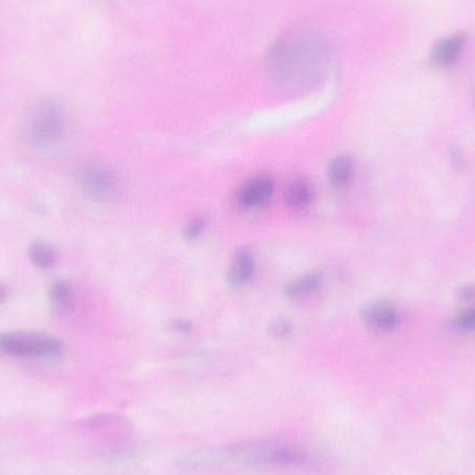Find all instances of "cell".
Masks as SVG:
<instances>
[{"label": "cell", "instance_id": "9", "mask_svg": "<svg viewBox=\"0 0 475 475\" xmlns=\"http://www.w3.org/2000/svg\"><path fill=\"white\" fill-rule=\"evenodd\" d=\"M256 274V257L249 247H239L232 256L229 264V285L235 289H241L252 282Z\"/></svg>", "mask_w": 475, "mask_h": 475}, {"label": "cell", "instance_id": "7", "mask_svg": "<svg viewBox=\"0 0 475 475\" xmlns=\"http://www.w3.org/2000/svg\"><path fill=\"white\" fill-rule=\"evenodd\" d=\"M274 192L275 183L272 177H254L238 191L237 204L242 211H256L272 201Z\"/></svg>", "mask_w": 475, "mask_h": 475}, {"label": "cell", "instance_id": "17", "mask_svg": "<svg viewBox=\"0 0 475 475\" xmlns=\"http://www.w3.org/2000/svg\"><path fill=\"white\" fill-rule=\"evenodd\" d=\"M272 332L275 338H288L293 332V325L287 318H280L272 325Z\"/></svg>", "mask_w": 475, "mask_h": 475}, {"label": "cell", "instance_id": "14", "mask_svg": "<svg viewBox=\"0 0 475 475\" xmlns=\"http://www.w3.org/2000/svg\"><path fill=\"white\" fill-rule=\"evenodd\" d=\"M28 257L37 269L49 270L57 262V252L49 242L37 239L28 247Z\"/></svg>", "mask_w": 475, "mask_h": 475}, {"label": "cell", "instance_id": "20", "mask_svg": "<svg viewBox=\"0 0 475 475\" xmlns=\"http://www.w3.org/2000/svg\"><path fill=\"white\" fill-rule=\"evenodd\" d=\"M7 298V288L4 282H0V305L6 300Z\"/></svg>", "mask_w": 475, "mask_h": 475}, {"label": "cell", "instance_id": "13", "mask_svg": "<svg viewBox=\"0 0 475 475\" xmlns=\"http://www.w3.org/2000/svg\"><path fill=\"white\" fill-rule=\"evenodd\" d=\"M50 305L57 313H68L74 309L75 292L72 282L56 280L48 290Z\"/></svg>", "mask_w": 475, "mask_h": 475}, {"label": "cell", "instance_id": "11", "mask_svg": "<svg viewBox=\"0 0 475 475\" xmlns=\"http://www.w3.org/2000/svg\"><path fill=\"white\" fill-rule=\"evenodd\" d=\"M356 174V164L352 156L340 155L331 160L327 168V178L335 191H343L352 184Z\"/></svg>", "mask_w": 475, "mask_h": 475}, {"label": "cell", "instance_id": "12", "mask_svg": "<svg viewBox=\"0 0 475 475\" xmlns=\"http://www.w3.org/2000/svg\"><path fill=\"white\" fill-rule=\"evenodd\" d=\"M284 199L285 204L289 207L290 211H305L306 207H309L313 202L312 184L303 177L293 179L285 189Z\"/></svg>", "mask_w": 475, "mask_h": 475}, {"label": "cell", "instance_id": "3", "mask_svg": "<svg viewBox=\"0 0 475 475\" xmlns=\"http://www.w3.org/2000/svg\"><path fill=\"white\" fill-rule=\"evenodd\" d=\"M67 131V116L62 103L45 98L32 106L25 120V142L39 155H52L62 149Z\"/></svg>", "mask_w": 475, "mask_h": 475}, {"label": "cell", "instance_id": "19", "mask_svg": "<svg viewBox=\"0 0 475 475\" xmlns=\"http://www.w3.org/2000/svg\"><path fill=\"white\" fill-rule=\"evenodd\" d=\"M459 295L463 299H472V298H475V285H467V287L462 288L459 290Z\"/></svg>", "mask_w": 475, "mask_h": 475}, {"label": "cell", "instance_id": "4", "mask_svg": "<svg viewBox=\"0 0 475 475\" xmlns=\"http://www.w3.org/2000/svg\"><path fill=\"white\" fill-rule=\"evenodd\" d=\"M65 353L62 341L44 332L12 331L0 332V355L12 358L56 360Z\"/></svg>", "mask_w": 475, "mask_h": 475}, {"label": "cell", "instance_id": "18", "mask_svg": "<svg viewBox=\"0 0 475 475\" xmlns=\"http://www.w3.org/2000/svg\"><path fill=\"white\" fill-rule=\"evenodd\" d=\"M170 330L173 331L174 333H177V335H183V337H186V335H189V333L194 331V325H192L189 321L178 318V320H174L173 323H171Z\"/></svg>", "mask_w": 475, "mask_h": 475}, {"label": "cell", "instance_id": "8", "mask_svg": "<svg viewBox=\"0 0 475 475\" xmlns=\"http://www.w3.org/2000/svg\"><path fill=\"white\" fill-rule=\"evenodd\" d=\"M467 39L464 35L456 34L442 38L431 50V65L439 70H448L459 63L466 49Z\"/></svg>", "mask_w": 475, "mask_h": 475}, {"label": "cell", "instance_id": "10", "mask_svg": "<svg viewBox=\"0 0 475 475\" xmlns=\"http://www.w3.org/2000/svg\"><path fill=\"white\" fill-rule=\"evenodd\" d=\"M324 287V277L321 272H312L299 275L285 287L284 295L290 300H302L315 297Z\"/></svg>", "mask_w": 475, "mask_h": 475}, {"label": "cell", "instance_id": "6", "mask_svg": "<svg viewBox=\"0 0 475 475\" xmlns=\"http://www.w3.org/2000/svg\"><path fill=\"white\" fill-rule=\"evenodd\" d=\"M361 320L368 330L376 333H388L401 324V312L389 300H376L363 307Z\"/></svg>", "mask_w": 475, "mask_h": 475}, {"label": "cell", "instance_id": "5", "mask_svg": "<svg viewBox=\"0 0 475 475\" xmlns=\"http://www.w3.org/2000/svg\"><path fill=\"white\" fill-rule=\"evenodd\" d=\"M75 184L88 201L108 203L120 191V179L115 168L102 161H87L75 171Z\"/></svg>", "mask_w": 475, "mask_h": 475}, {"label": "cell", "instance_id": "16", "mask_svg": "<svg viewBox=\"0 0 475 475\" xmlns=\"http://www.w3.org/2000/svg\"><path fill=\"white\" fill-rule=\"evenodd\" d=\"M204 231H206V220L198 217V219L191 220L186 224V229H184V237H186V241H196L203 235Z\"/></svg>", "mask_w": 475, "mask_h": 475}, {"label": "cell", "instance_id": "2", "mask_svg": "<svg viewBox=\"0 0 475 475\" xmlns=\"http://www.w3.org/2000/svg\"><path fill=\"white\" fill-rule=\"evenodd\" d=\"M313 453L298 444L280 441L247 442L219 448L198 449L183 454L176 464L181 469L242 466L260 469H302L312 463Z\"/></svg>", "mask_w": 475, "mask_h": 475}, {"label": "cell", "instance_id": "1", "mask_svg": "<svg viewBox=\"0 0 475 475\" xmlns=\"http://www.w3.org/2000/svg\"><path fill=\"white\" fill-rule=\"evenodd\" d=\"M332 48L315 32H292L272 45L267 73L277 87L307 91L320 85L332 68Z\"/></svg>", "mask_w": 475, "mask_h": 475}, {"label": "cell", "instance_id": "15", "mask_svg": "<svg viewBox=\"0 0 475 475\" xmlns=\"http://www.w3.org/2000/svg\"><path fill=\"white\" fill-rule=\"evenodd\" d=\"M453 327L464 332H475V307L463 310L453 318Z\"/></svg>", "mask_w": 475, "mask_h": 475}]
</instances>
